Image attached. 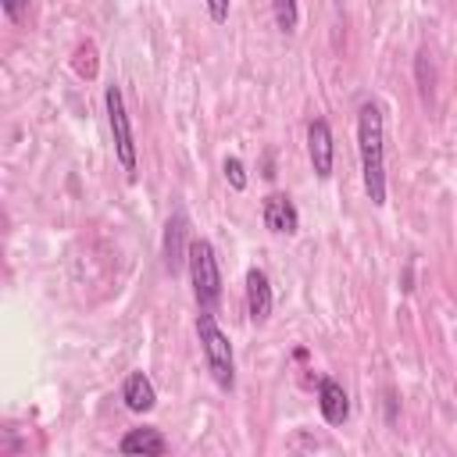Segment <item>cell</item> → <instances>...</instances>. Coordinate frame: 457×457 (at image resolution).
<instances>
[{"mask_svg":"<svg viewBox=\"0 0 457 457\" xmlns=\"http://www.w3.org/2000/svg\"><path fill=\"white\" fill-rule=\"evenodd\" d=\"M318 411L328 425H343L350 418V396L336 378H321L318 382Z\"/></svg>","mask_w":457,"mask_h":457,"instance_id":"9c48e42d","label":"cell"},{"mask_svg":"<svg viewBox=\"0 0 457 457\" xmlns=\"http://www.w3.org/2000/svg\"><path fill=\"white\" fill-rule=\"evenodd\" d=\"M271 14H275V25L278 32H296V21H300V4L296 0H271Z\"/></svg>","mask_w":457,"mask_h":457,"instance_id":"4fadbf2b","label":"cell"},{"mask_svg":"<svg viewBox=\"0 0 457 457\" xmlns=\"http://www.w3.org/2000/svg\"><path fill=\"white\" fill-rule=\"evenodd\" d=\"M71 68H75L79 79H96V71H100V57H96V46H93L89 39L75 46V54H71Z\"/></svg>","mask_w":457,"mask_h":457,"instance_id":"7c38bea8","label":"cell"},{"mask_svg":"<svg viewBox=\"0 0 457 457\" xmlns=\"http://www.w3.org/2000/svg\"><path fill=\"white\" fill-rule=\"evenodd\" d=\"M261 218H264V228L275 236H296L300 232V211L293 207V200L286 193H268L261 204Z\"/></svg>","mask_w":457,"mask_h":457,"instance_id":"52a82bcc","label":"cell"},{"mask_svg":"<svg viewBox=\"0 0 457 457\" xmlns=\"http://www.w3.org/2000/svg\"><path fill=\"white\" fill-rule=\"evenodd\" d=\"M189 282H193V296L204 311H214L221 300V268L214 257V246L207 239H193L189 243Z\"/></svg>","mask_w":457,"mask_h":457,"instance_id":"3957f363","label":"cell"},{"mask_svg":"<svg viewBox=\"0 0 457 457\" xmlns=\"http://www.w3.org/2000/svg\"><path fill=\"white\" fill-rule=\"evenodd\" d=\"M228 7H232V0H207V14H211V21H214V25L228 21Z\"/></svg>","mask_w":457,"mask_h":457,"instance_id":"2e32d148","label":"cell"},{"mask_svg":"<svg viewBox=\"0 0 457 457\" xmlns=\"http://www.w3.org/2000/svg\"><path fill=\"white\" fill-rule=\"evenodd\" d=\"M118 450H121V453H146V457H161V453H168L171 446H168V439H164L157 428H129V432L121 436Z\"/></svg>","mask_w":457,"mask_h":457,"instance_id":"8fae6325","label":"cell"},{"mask_svg":"<svg viewBox=\"0 0 457 457\" xmlns=\"http://www.w3.org/2000/svg\"><path fill=\"white\" fill-rule=\"evenodd\" d=\"M189 218L186 211H175L168 221H164V239H161V257H164V271L175 278L186 261H189Z\"/></svg>","mask_w":457,"mask_h":457,"instance_id":"5b68a950","label":"cell"},{"mask_svg":"<svg viewBox=\"0 0 457 457\" xmlns=\"http://www.w3.org/2000/svg\"><path fill=\"white\" fill-rule=\"evenodd\" d=\"M307 157H311V168L318 179H328L332 175V161H336V143H332V129L325 118H314L307 125Z\"/></svg>","mask_w":457,"mask_h":457,"instance_id":"8992f818","label":"cell"},{"mask_svg":"<svg viewBox=\"0 0 457 457\" xmlns=\"http://www.w3.org/2000/svg\"><path fill=\"white\" fill-rule=\"evenodd\" d=\"M357 154H361L364 193L375 207H382L386 204V121L375 100H364L357 111Z\"/></svg>","mask_w":457,"mask_h":457,"instance_id":"6da1fadb","label":"cell"},{"mask_svg":"<svg viewBox=\"0 0 457 457\" xmlns=\"http://www.w3.org/2000/svg\"><path fill=\"white\" fill-rule=\"evenodd\" d=\"M221 171H225V182H228L236 193H243V189H246V168H243V161H239V157H225Z\"/></svg>","mask_w":457,"mask_h":457,"instance_id":"5bb4252c","label":"cell"},{"mask_svg":"<svg viewBox=\"0 0 457 457\" xmlns=\"http://www.w3.org/2000/svg\"><path fill=\"white\" fill-rule=\"evenodd\" d=\"M104 107H107V125H111V139H114V157L121 164V171L129 179H136V136H132V121H129V111H125V96H121V86H107L104 89Z\"/></svg>","mask_w":457,"mask_h":457,"instance_id":"277c9868","label":"cell"},{"mask_svg":"<svg viewBox=\"0 0 457 457\" xmlns=\"http://www.w3.org/2000/svg\"><path fill=\"white\" fill-rule=\"evenodd\" d=\"M196 336H200V350H204V361H207V371H211L214 386L228 393L236 386V357H232L228 336L214 321V311H204L200 307V314H196Z\"/></svg>","mask_w":457,"mask_h":457,"instance_id":"7a4b0ae2","label":"cell"},{"mask_svg":"<svg viewBox=\"0 0 457 457\" xmlns=\"http://www.w3.org/2000/svg\"><path fill=\"white\" fill-rule=\"evenodd\" d=\"M271 307H275V293H271V282L261 268H250L246 271V314L253 325H264L271 318Z\"/></svg>","mask_w":457,"mask_h":457,"instance_id":"ba28073f","label":"cell"},{"mask_svg":"<svg viewBox=\"0 0 457 457\" xmlns=\"http://www.w3.org/2000/svg\"><path fill=\"white\" fill-rule=\"evenodd\" d=\"M29 4H32V0H0V7H4V14H7V21H14V25L25 18Z\"/></svg>","mask_w":457,"mask_h":457,"instance_id":"9a60e30c","label":"cell"},{"mask_svg":"<svg viewBox=\"0 0 457 457\" xmlns=\"http://www.w3.org/2000/svg\"><path fill=\"white\" fill-rule=\"evenodd\" d=\"M121 400H125V407L132 414H146L157 403V389H154V382L143 371H129L125 382H121Z\"/></svg>","mask_w":457,"mask_h":457,"instance_id":"30bf717a","label":"cell"}]
</instances>
